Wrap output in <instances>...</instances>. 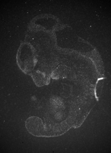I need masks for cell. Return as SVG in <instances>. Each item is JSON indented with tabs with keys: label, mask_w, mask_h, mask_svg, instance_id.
Returning <instances> with one entry per match:
<instances>
[{
	"label": "cell",
	"mask_w": 111,
	"mask_h": 153,
	"mask_svg": "<svg viewBox=\"0 0 111 153\" xmlns=\"http://www.w3.org/2000/svg\"><path fill=\"white\" fill-rule=\"evenodd\" d=\"M27 127L29 130L28 131H30L32 134H39L41 131H42L43 128V123L41 120L36 117H32L28 119L27 121Z\"/></svg>",
	"instance_id": "obj_1"
}]
</instances>
